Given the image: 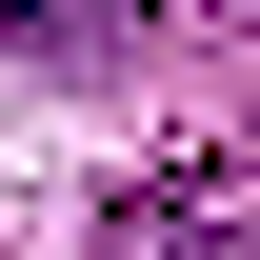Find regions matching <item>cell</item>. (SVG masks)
Returning a JSON list of instances; mask_svg holds the SVG:
<instances>
[{
    "label": "cell",
    "instance_id": "obj_3",
    "mask_svg": "<svg viewBox=\"0 0 260 260\" xmlns=\"http://www.w3.org/2000/svg\"><path fill=\"white\" fill-rule=\"evenodd\" d=\"M220 20H260V0H220Z\"/></svg>",
    "mask_w": 260,
    "mask_h": 260
},
{
    "label": "cell",
    "instance_id": "obj_2",
    "mask_svg": "<svg viewBox=\"0 0 260 260\" xmlns=\"http://www.w3.org/2000/svg\"><path fill=\"white\" fill-rule=\"evenodd\" d=\"M160 0H0V60H120Z\"/></svg>",
    "mask_w": 260,
    "mask_h": 260
},
{
    "label": "cell",
    "instance_id": "obj_1",
    "mask_svg": "<svg viewBox=\"0 0 260 260\" xmlns=\"http://www.w3.org/2000/svg\"><path fill=\"white\" fill-rule=\"evenodd\" d=\"M140 260H260V180H240V160L160 180V200H140Z\"/></svg>",
    "mask_w": 260,
    "mask_h": 260
}]
</instances>
